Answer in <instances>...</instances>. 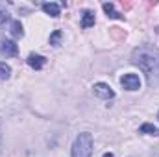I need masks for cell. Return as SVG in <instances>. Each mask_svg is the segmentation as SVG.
Returning <instances> with one entry per match:
<instances>
[{
  "label": "cell",
  "instance_id": "1",
  "mask_svg": "<svg viewBox=\"0 0 159 157\" xmlns=\"http://www.w3.org/2000/svg\"><path fill=\"white\" fill-rule=\"evenodd\" d=\"M131 63L139 65V69L148 76L150 83H154V74H159V52L156 48L143 44L131 52Z\"/></svg>",
  "mask_w": 159,
  "mask_h": 157
},
{
  "label": "cell",
  "instance_id": "2",
  "mask_svg": "<svg viewBox=\"0 0 159 157\" xmlns=\"http://www.w3.org/2000/svg\"><path fill=\"white\" fill-rule=\"evenodd\" d=\"M93 155V135L83 131L72 144V157H91Z\"/></svg>",
  "mask_w": 159,
  "mask_h": 157
},
{
  "label": "cell",
  "instance_id": "3",
  "mask_svg": "<svg viewBox=\"0 0 159 157\" xmlns=\"http://www.w3.org/2000/svg\"><path fill=\"white\" fill-rule=\"evenodd\" d=\"M93 91H94V96H98V98H102V100H111V98H115V91H113L107 83L98 81V83L93 85Z\"/></svg>",
  "mask_w": 159,
  "mask_h": 157
},
{
  "label": "cell",
  "instance_id": "4",
  "mask_svg": "<svg viewBox=\"0 0 159 157\" xmlns=\"http://www.w3.org/2000/svg\"><path fill=\"white\" fill-rule=\"evenodd\" d=\"M120 85L126 91H137V89H141V79L137 74H124L120 78Z\"/></svg>",
  "mask_w": 159,
  "mask_h": 157
},
{
  "label": "cell",
  "instance_id": "5",
  "mask_svg": "<svg viewBox=\"0 0 159 157\" xmlns=\"http://www.w3.org/2000/svg\"><path fill=\"white\" fill-rule=\"evenodd\" d=\"M0 54L6 57H15L19 54V46L15 44V41L11 39H4L0 43Z\"/></svg>",
  "mask_w": 159,
  "mask_h": 157
},
{
  "label": "cell",
  "instance_id": "6",
  "mask_svg": "<svg viewBox=\"0 0 159 157\" xmlns=\"http://www.w3.org/2000/svg\"><path fill=\"white\" fill-rule=\"evenodd\" d=\"M28 65H30L32 69H35V70H41V69L46 65V57H43L39 54H30V56H28Z\"/></svg>",
  "mask_w": 159,
  "mask_h": 157
},
{
  "label": "cell",
  "instance_id": "7",
  "mask_svg": "<svg viewBox=\"0 0 159 157\" xmlns=\"http://www.w3.org/2000/svg\"><path fill=\"white\" fill-rule=\"evenodd\" d=\"M43 11L50 17H59V11H61V6L59 4H54V2H44L43 4Z\"/></svg>",
  "mask_w": 159,
  "mask_h": 157
},
{
  "label": "cell",
  "instance_id": "8",
  "mask_svg": "<svg viewBox=\"0 0 159 157\" xmlns=\"http://www.w3.org/2000/svg\"><path fill=\"white\" fill-rule=\"evenodd\" d=\"M102 7H104V11L107 13V17H109V19H124V15L119 13V11L115 9V6H113L111 2H104V4H102Z\"/></svg>",
  "mask_w": 159,
  "mask_h": 157
},
{
  "label": "cell",
  "instance_id": "9",
  "mask_svg": "<svg viewBox=\"0 0 159 157\" xmlns=\"http://www.w3.org/2000/svg\"><path fill=\"white\" fill-rule=\"evenodd\" d=\"M93 24H94V13L91 9H85L81 17V28H91Z\"/></svg>",
  "mask_w": 159,
  "mask_h": 157
},
{
  "label": "cell",
  "instance_id": "10",
  "mask_svg": "<svg viewBox=\"0 0 159 157\" xmlns=\"http://www.w3.org/2000/svg\"><path fill=\"white\" fill-rule=\"evenodd\" d=\"M139 131L141 133H144V135H154V137H159V128L157 126H154V124H143L141 128H139Z\"/></svg>",
  "mask_w": 159,
  "mask_h": 157
},
{
  "label": "cell",
  "instance_id": "11",
  "mask_svg": "<svg viewBox=\"0 0 159 157\" xmlns=\"http://www.w3.org/2000/svg\"><path fill=\"white\" fill-rule=\"evenodd\" d=\"M11 35H13L15 39L24 37V28H22V24H20L19 20H13V22H11Z\"/></svg>",
  "mask_w": 159,
  "mask_h": 157
},
{
  "label": "cell",
  "instance_id": "12",
  "mask_svg": "<svg viewBox=\"0 0 159 157\" xmlns=\"http://www.w3.org/2000/svg\"><path fill=\"white\" fill-rule=\"evenodd\" d=\"M11 74V67L6 63H0V79H7Z\"/></svg>",
  "mask_w": 159,
  "mask_h": 157
},
{
  "label": "cell",
  "instance_id": "13",
  "mask_svg": "<svg viewBox=\"0 0 159 157\" xmlns=\"http://www.w3.org/2000/svg\"><path fill=\"white\" fill-rule=\"evenodd\" d=\"M61 35H63V32H61V30H56V32L50 35V44H52V46H57L59 41H61Z\"/></svg>",
  "mask_w": 159,
  "mask_h": 157
},
{
  "label": "cell",
  "instance_id": "14",
  "mask_svg": "<svg viewBox=\"0 0 159 157\" xmlns=\"http://www.w3.org/2000/svg\"><path fill=\"white\" fill-rule=\"evenodd\" d=\"M111 35H113L115 39H124V37H126L124 30H120V28H111Z\"/></svg>",
  "mask_w": 159,
  "mask_h": 157
},
{
  "label": "cell",
  "instance_id": "15",
  "mask_svg": "<svg viewBox=\"0 0 159 157\" xmlns=\"http://www.w3.org/2000/svg\"><path fill=\"white\" fill-rule=\"evenodd\" d=\"M7 17H9V13L6 11V7H2V6H0V24H4V22L7 20Z\"/></svg>",
  "mask_w": 159,
  "mask_h": 157
},
{
  "label": "cell",
  "instance_id": "16",
  "mask_svg": "<svg viewBox=\"0 0 159 157\" xmlns=\"http://www.w3.org/2000/svg\"><path fill=\"white\" fill-rule=\"evenodd\" d=\"M104 157H115V155H113L111 152H107V154H104Z\"/></svg>",
  "mask_w": 159,
  "mask_h": 157
},
{
  "label": "cell",
  "instance_id": "17",
  "mask_svg": "<svg viewBox=\"0 0 159 157\" xmlns=\"http://www.w3.org/2000/svg\"><path fill=\"white\" fill-rule=\"evenodd\" d=\"M0 144H2V135H0Z\"/></svg>",
  "mask_w": 159,
  "mask_h": 157
},
{
  "label": "cell",
  "instance_id": "18",
  "mask_svg": "<svg viewBox=\"0 0 159 157\" xmlns=\"http://www.w3.org/2000/svg\"><path fill=\"white\" fill-rule=\"evenodd\" d=\"M157 118H159V113H157Z\"/></svg>",
  "mask_w": 159,
  "mask_h": 157
}]
</instances>
